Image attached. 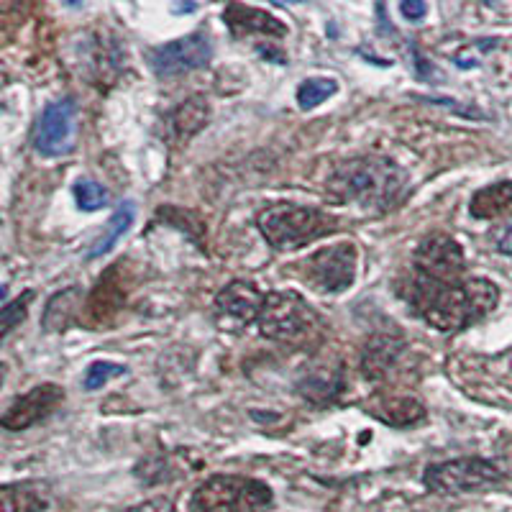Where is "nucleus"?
Wrapping results in <instances>:
<instances>
[{"label": "nucleus", "mask_w": 512, "mask_h": 512, "mask_svg": "<svg viewBox=\"0 0 512 512\" xmlns=\"http://www.w3.org/2000/svg\"><path fill=\"white\" fill-rule=\"evenodd\" d=\"M415 313L438 331H461V328L487 318L500 303V290L489 280L438 282L428 277H415L408 292Z\"/></svg>", "instance_id": "obj_1"}, {"label": "nucleus", "mask_w": 512, "mask_h": 512, "mask_svg": "<svg viewBox=\"0 0 512 512\" xmlns=\"http://www.w3.org/2000/svg\"><path fill=\"white\" fill-rule=\"evenodd\" d=\"M408 185L405 169L390 159L359 157L338 164L333 169L328 187L341 200L356 203L364 210H387L402 198Z\"/></svg>", "instance_id": "obj_2"}, {"label": "nucleus", "mask_w": 512, "mask_h": 512, "mask_svg": "<svg viewBox=\"0 0 512 512\" xmlns=\"http://www.w3.org/2000/svg\"><path fill=\"white\" fill-rule=\"evenodd\" d=\"M256 226L269 246L277 251H292L338 231V218L308 205L274 203L259 210Z\"/></svg>", "instance_id": "obj_3"}, {"label": "nucleus", "mask_w": 512, "mask_h": 512, "mask_svg": "<svg viewBox=\"0 0 512 512\" xmlns=\"http://www.w3.org/2000/svg\"><path fill=\"white\" fill-rule=\"evenodd\" d=\"M195 512H264L272 505V489L259 479L216 474L192 492Z\"/></svg>", "instance_id": "obj_4"}, {"label": "nucleus", "mask_w": 512, "mask_h": 512, "mask_svg": "<svg viewBox=\"0 0 512 512\" xmlns=\"http://www.w3.org/2000/svg\"><path fill=\"white\" fill-rule=\"evenodd\" d=\"M259 328L272 341L300 344L318 333L320 318L297 292H272L264 300Z\"/></svg>", "instance_id": "obj_5"}, {"label": "nucleus", "mask_w": 512, "mask_h": 512, "mask_svg": "<svg viewBox=\"0 0 512 512\" xmlns=\"http://www.w3.org/2000/svg\"><path fill=\"white\" fill-rule=\"evenodd\" d=\"M423 479L436 495H464L500 484L502 472L484 459H456L428 466Z\"/></svg>", "instance_id": "obj_6"}, {"label": "nucleus", "mask_w": 512, "mask_h": 512, "mask_svg": "<svg viewBox=\"0 0 512 512\" xmlns=\"http://www.w3.org/2000/svg\"><path fill=\"white\" fill-rule=\"evenodd\" d=\"M356 256L354 244H333L326 249H318L310 254L303 267V280L318 292H344L354 285L356 280Z\"/></svg>", "instance_id": "obj_7"}, {"label": "nucleus", "mask_w": 512, "mask_h": 512, "mask_svg": "<svg viewBox=\"0 0 512 512\" xmlns=\"http://www.w3.org/2000/svg\"><path fill=\"white\" fill-rule=\"evenodd\" d=\"M210 57H213V44H210V36L203 34V31H195V34L169 41L162 47L149 49V64H152L154 75L164 77V80L205 67Z\"/></svg>", "instance_id": "obj_8"}, {"label": "nucleus", "mask_w": 512, "mask_h": 512, "mask_svg": "<svg viewBox=\"0 0 512 512\" xmlns=\"http://www.w3.org/2000/svg\"><path fill=\"white\" fill-rule=\"evenodd\" d=\"M77 105L72 98L47 105L34 128V146L41 157H64L75 149Z\"/></svg>", "instance_id": "obj_9"}, {"label": "nucleus", "mask_w": 512, "mask_h": 512, "mask_svg": "<svg viewBox=\"0 0 512 512\" xmlns=\"http://www.w3.org/2000/svg\"><path fill=\"white\" fill-rule=\"evenodd\" d=\"M267 297L259 292V287L251 282L236 280L231 285L223 287L216 295L213 303V318H216L218 328L228 333H239L249 328L254 320H259Z\"/></svg>", "instance_id": "obj_10"}, {"label": "nucleus", "mask_w": 512, "mask_h": 512, "mask_svg": "<svg viewBox=\"0 0 512 512\" xmlns=\"http://www.w3.org/2000/svg\"><path fill=\"white\" fill-rule=\"evenodd\" d=\"M415 269L420 277H428V280L456 282L464 272V251L454 239L436 233L415 251Z\"/></svg>", "instance_id": "obj_11"}, {"label": "nucleus", "mask_w": 512, "mask_h": 512, "mask_svg": "<svg viewBox=\"0 0 512 512\" xmlns=\"http://www.w3.org/2000/svg\"><path fill=\"white\" fill-rule=\"evenodd\" d=\"M64 400L62 387L57 384H39L26 395L16 397V400L8 405V410L0 418V425L6 428V431H26L34 423L47 418L54 408H57L59 402Z\"/></svg>", "instance_id": "obj_12"}, {"label": "nucleus", "mask_w": 512, "mask_h": 512, "mask_svg": "<svg viewBox=\"0 0 512 512\" xmlns=\"http://www.w3.org/2000/svg\"><path fill=\"white\" fill-rule=\"evenodd\" d=\"M123 300H126V285H123L121 264H113L108 272L100 277V282L95 285L93 295L88 300V318L90 323H108L118 310L123 308Z\"/></svg>", "instance_id": "obj_13"}, {"label": "nucleus", "mask_w": 512, "mask_h": 512, "mask_svg": "<svg viewBox=\"0 0 512 512\" xmlns=\"http://www.w3.org/2000/svg\"><path fill=\"white\" fill-rule=\"evenodd\" d=\"M223 21H226L228 29H231L236 36H244V34L285 36L287 34V26L282 24L280 18L262 11V8L241 6V3H231V6H226V11H223Z\"/></svg>", "instance_id": "obj_14"}, {"label": "nucleus", "mask_w": 512, "mask_h": 512, "mask_svg": "<svg viewBox=\"0 0 512 512\" xmlns=\"http://www.w3.org/2000/svg\"><path fill=\"white\" fill-rule=\"evenodd\" d=\"M297 387H300L305 400L315 402V405H326L341 392V369L328 367V364H315V367L305 369Z\"/></svg>", "instance_id": "obj_15"}, {"label": "nucleus", "mask_w": 512, "mask_h": 512, "mask_svg": "<svg viewBox=\"0 0 512 512\" xmlns=\"http://www.w3.org/2000/svg\"><path fill=\"white\" fill-rule=\"evenodd\" d=\"M0 500L3 512H44L49 507V487L41 482L6 484Z\"/></svg>", "instance_id": "obj_16"}, {"label": "nucleus", "mask_w": 512, "mask_h": 512, "mask_svg": "<svg viewBox=\"0 0 512 512\" xmlns=\"http://www.w3.org/2000/svg\"><path fill=\"white\" fill-rule=\"evenodd\" d=\"M469 210H472L474 218H482V221L512 213V182H497V185L482 187L472 198Z\"/></svg>", "instance_id": "obj_17"}, {"label": "nucleus", "mask_w": 512, "mask_h": 512, "mask_svg": "<svg viewBox=\"0 0 512 512\" xmlns=\"http://www.w3.org/2000/svg\"><path fill=\"white\" fill-rule=\"evenodd\" d=\"M372 415L392 428H410L425 418V408L413 397H390V400L377 402Z\"/></svg>", "instance_id": "obj_18"}, {"label": "nucleus", "mask_w": 512, "mask_h": 512, "mask_svg": "<svg viewBox=\"0 0 512 512\" xmlns=\"http://www.w3.org/2000/svg\"><path fill=\"white\" fill-rule=\"evenodd\" d=\"M208 116V103L203 98H190L169 116V131H172L175 141H187L208 123Z\"/></svg>", "instance_id": "obj_19"}, {"label": "nucleus", "mask_w": 512, "mask_h": 512, "mask_svg": "<svg viewBox=\"0 0 512 512\" xmlns=\"http://www.w3.org/2000/svg\"><path fill=\"white\" fill-rule=\"evenodd\" d=\"M82 305L80 287H70V290L59 292L49 300L47 310H44V328L47 331H64L75 320L77 310Z\"/></svg>", "instance_id": "obj_20"}, {"label": "nucleus", "mask_w": 512, "mask_h": 512, "mask_svg": "<svg viewBox=\"0 0 512 512\" xmlns=\"http://www.w3.org/2000/svg\"><path fill=\"white\" fill-rule=\"evenodd\" d=\"M134 213V203H123L121 208L113 213V218L108 221V226H105L103 236H100L93 244V249H90V259H98V256L108 254V251L118 244V239H121L123 233L128 231V226L134 223Z\"/></svg>", "instance_id": "obj_21"}, {"label": "nucleus", "mask_w": 512, "mask_h": 512, "mask_svg": "<svg viewBox=\"0 0 512 512\" xmlns=\"http://www.w3.org/2000/svg\"><path fill=\"white\" fill-rule=\"evenodd\" d=\"M397 354H400V349H397V344H392L390 338H377L372 346H367V354H364V374L372 379L387 374L395 364Z\"/></svg>", "instance_id": "obj_22"}, {"label": "nucleus", "mask_w": 512, "mask_h": 512, "mask_svg": "<svg viewBox=\"0 0 512 512\" xmlns=\"http://www.w3.org/2000/svg\"><path fill=\"white\" fill-rule=\"evenodd\" d=\"M333 93H336V82L326 80V77H313V80H305L300 85L297 103H300V108L310 111V108H318L320 103H326Z\"/></svg>", "instance_id": "obj_23"}, {"label": "nucleus", "mask_w": 512, "mask_h": 512, "mask_svg": "<svg viewBox=\"0 0 512 512\" xmlns=\"http://www.w3.org/2000/svg\"><path fill=\"white\" fill-rule=\"evenodd\" d=\"M75 198H77V205H80L82 210H100L108 205L111 195H108V190H105L100 182L80 180L75 185Z\"/></svg>", "instance_id": "obj_24"}, {"label": "nucleus", "mask_w": 512, "mask_h": 512, "mask_svg": "<svg viewBox=\"0 0 512 512\" xmlns=\"http://www.w3.org/2000/svg\"><path fill=\"white\" fill-rule=\"evenodd\" d=\"M123 372H126V369H123L121 364H113V361H95V364L88 367V372H85V390H100L103 384L121 377Z\"/></svg>", "instance_id": "obj_25"}, {"label": "nucleus", "mask_w": 512, "mask_h": 512, "mask_svg": "<svg viewBox=\"0 0 512 512\" xmlns=\"http://www.w3.org/2000/svg\"><path fill=\"white\" fill-rule=\"evenodd\" d=\"M31 300H34V292H24V297H18V300H13V303H8L6 308H3V315H0V323H3V338H6L8 333H11L13 328L26 318Z\"/></svg>", "instance_id": "obj_26"}, {"label": "nucleus", "mask_w": 512, "mask_h": 512, "mask_svg": "<svg viewBox=\"0 0 512 512\" xmlns=\"http://www.w3.org/2000/svg\"><path fill=\"white\" fill-rule=\"evenodd\" d=\"M495 246L500 254L512 256V223H507V226H502L500 231L495 233Z\"/></svg>", "instance_id": "obj_27"}, {"label": "nucleus", "mask_w": 512, "mask_h": 512, "mask_svg": "<svg viewBox=\"0 0 512 512\" xmlns=\"http://www.w3.org/2000/svg\"><path fill=\"white\" fill-rule=\"evenodd\" d=\"M425 13H428V6H425V3H415V0H410V3H402V16L410 18V21H420Z\"/></svg>", "instance_id": "obj_28"}, {"label": "nucleus", "mask_w": 512, "mask_h": 512, "mask_svg": "<svg viewBox=\"0 0 512 512\" xmlns=\"http://www.w3.org/2000/svg\"><path fill=\"white\" fill-rule=\"evenodd\" d=\"M126 512H172V505L169 500H152V502H144V505H136Z\"/></svg>", "instance_id": "obj_29"}]
</instances>
